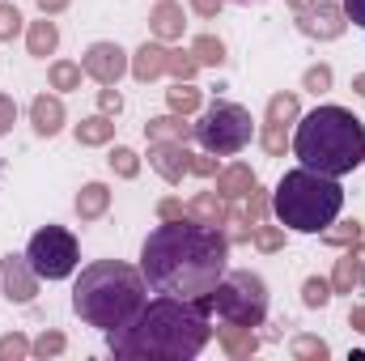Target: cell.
Returning <instances> with one entry per match:
<instances>
[{
  "label": "cell",
  "mask_w": 365,
  "mask_h": 361,
  "mask_svg": "<svg viewBox=\"0 0 365 361\" xmlns=\"http://www.w3.org/2000/svg\"><path fill=\"white\" fill-rule=\"evenodd\" d=\"M225 260H230V238L221 234V225H204L195 217L162 221L158 230H149L140 247V272L149 293L187 302L212 293V285L225 276Z\"/></svg>",
  "instance_id": "6da1fadb"
},
{
  "label": "cell",
  "mask_w": 365,
  "mask_h": 361,
  "mask_svg": "<svg viewBox=\"0 0 365 361\" xmlns=\"http://www.w3.org/2000/svg\"><path fill=\"white\" fill-rule=\"evenodd\" d=\"M208 310H212V293L204 298H166L158 293L153 302L140 306V315L115 332H106L110 353L128 361H191L204 353V345L212 340L208 327Z\"/></svg>",
  "instance_id": "7a4b0ae2"
},
{
  "label": "cell",
  "mask_w": 365,
  "mask_h": 361,
  "mask_svg": "<svg viewBox=\"0 0 365 361\" xmlns=\"http://www.w3.org/2000/svg\"><path fill=\"white\" fill-rule=\"evenodd\" d=\"M145 302H149L145 272L123 260H98L90 268H81L73 285V310L98 332H115L132 323Z\"/></svg>",
  "instance_id": "3957f363"
},
{
  "label": "cell",
  "mask_w": 365,
  "mask_h": 361,
  "mask_svg": "<svg viewBox=\"0 0 365 361\" xmlns=\"http://www.w3.org/2000/svg\"><path fill=\"white\" fill-rule=\"evenodd\" d=\"M293 153L302 166L344 179L357 166H365V128L361 119L344 106H314L297 132H293Z\"/></svg>",
  "instance_id": "277c9868"
},
{
  "label": "cell",
  "mask_w": 365,
  "mask_h": 361,
  "mask_svg": "<svg viewBox=\"0 0 365 361\" xmlns=\"http://www.w3.org/2000/svg\"><path fill=\"white\" fill-rule=\"evenodd\" d=\"M344 208V187L331 175H319L310 166L284 171V179L272 191V213L284 230L297 234H323Z\"/></svg>",
  "instance_id": "5b68a950"
},
{
  "label": "cell",
  "mask_w": 365,
  "mask_h": 361,
  "mask_svg": "<svg viewBox=\"0 0 365 361\" xmlns=\"http://www.w3.org/2000/svg\"><path fill=\"white\" fill-rule=\"evenodd\" d=\"M212 310L221 323H234V327H259L268 319V285L259 272H225L217 285H212Z\"/></svg>",
  "instance_id": "8992f818"
},
{
  "label": "cell",
  "mask_w": 365,
  "mask_h": 361,
  "mask_svg": "<svg viewBox=\"0 0 365 361\" xmlns=\"http://www.w3.org/2000/svg\"><path fill=\"white\" fill-rule=\"evenodd\" d=\"M191 136H195L208 153L234 158V153H242V149L251 145L255 119H251V111L238 106V102H212V106H204V115H200V123L191 128Z\"/></svg>",
  "instance_id": "52a82bcc"
},
{
  "label": "cell",
  "mask_w": 365,
  "mask_h": 361,
  "mask_svg": "<svg viewBox=\"0 0 365 361\" xmlns=\"http://www.w3.org/2000/svg\"><path fill=\"white\" fill-rule=\"evenodd\" d=\"M26 260H30L38 280H64L81 264V247L64 225H43V230H34V238L26 247Z\"/></svg>",
  "instance_id": "ba28073f"
},
{
  "label": "cell",
  "mask_w": 365,
  "mask_h": 361,
  "mask_svg": "<svg viewBox=\"0 0 365 361\" xmlns=\"http://www.w3.org/2000/svg\"><path fill=\"white\" fill-rule=\"evenodd\" d=\"M81 68H86V77H93L98 86H115L132 64H128V56H123L119 43H93L90 51L81 56Z\"/></svg>",
  "instance_id": "9c48e42d"
},
{
  "label": "cell",
  "mask_w": 365,
  "mask_h": 361,
  "mask_svg": "<svg viewBox=\"0 0 365 361\" xmlns=\"http://www.w3.org/2000/svg\"><path fill=\"white\" fill-rule=\"evenodd\" d=\"M297 30L310 39H340L344 34V4H310L306 13H297Z\"/></svg>",
  "instance_id": "30bf717a"
},
{
  "label": "cell",
  "mask_w": 365,
  "mask_h": 361,
  "mask_svg": "<svg viewBox=\"0 0 365 361\" xmlns=\"http://www.w3.org/2000/svg\"><path fill=\"white\" fill-rule=\"evenodd\" d=\"M0 280H4V298L9 302H30L34 293H38V276L30 268V260L26 255H4L0 260Z\"/></svg>",
  "instance_id": "8fae6325"
},
{
  "label": "cell",
  "mask_w": 365,
  "mask_h": 361,
  "mask_svg": "<svg viewBox=\"0 0 365 361\" xmlns=\"http://www.w3.org/2000/svg\"><path fill=\"white\" fill-rule=\"evenodd\" d=\"M149 166H153L166 183H179L182 175L191 171L187 141H149Z\"/></svg>",
  "instance_id": "7c38bea8"
},
{
  "label": "cell",
  "mask_w": 365,
  "mask_h": 361,
  "mask_svg": "<svg viewBox=\"0 0 365 361\" xmlns=\"http://www.w3.org/2000/svg\"><path fill=\"white\" fill-rule=\"evenodd\" d=\"M289 119H297V93H276L268 102V132H264L268 153H284V123Z\"/></svg>",
  "instance_id": "4fadbf2b"
},
{
  "label": "cell",
  "mask_w": 365,
  "mask_h": 361,
  "mask_svg": "<svg viewBox=\"0 0 365 361\" xmlns=\"http://www.w3.org/2000/svg\"><path fill=\"white\" fill-rule=\"evenodd\" d=\"M30 123H34L38 136H56V132L64 128V102H60L56 93H38V98L30 102Z\"/></svg>",
  "instance_id": "5bb4252c"
},
{
  "label": "cell",
  "mask_w": 365,
  "mask_h": 361,
  "mask_svg": "<svg viewBox=\"0 0 365 361\" xmlns=\"http://www.w3.org/2000/svg\"><path fill=\"white\" fill-rule=\"evenodd\" d=\"M170 68V51L162 47V43H145L136 56H132V77L136 81H153V77H162Z\"/></svg>",
  "instance_id": "9a60e30c"
},
{
  "label": "cell",
  "mask_w": 365,
  "mask_h": 361,
  "mask_svg": "<svg viewBox=\"0 0 365 361\" xmlns=\"http://www.w3.org/2000/svg\"><path fill=\"white\" fill-rule=\"evenodd\" d=\"M73 208H77L81 221H98V217L110 208V187H106V183H86V187L77 191Z\"/></svg>",
  "instance_id": "2e32d148"
},
{
  "label": "cell",
  "mask_w": 365,
  "mask_h": 361,
  "mask_svg": "<svg viewBox=\"0 0 365 361\" xmlns=\"http://www.w3.org/2000/svg\"><path fill=\"white\" fill-rule=\"evenodd\" d=\"M187 217L204 221V225H230V213H225V200L217 191H200L191 204H187Z\"/></svg>",
  "instance_id": "e0dca14e"
},
{
  "label": "cell",
  "mask_w": 365,
  "mask_h": 361,
  "mask_svg": "<svg viewBox=\"0 0 365 361\" xmlns=\"http://www.w3.org/2000/svg\"><path fill=\"white\" fill-rule=\"evenodd\" d=\"M149 21H153V34L166 39V43H170V39H182V26H187V21H182V4H175V0H162Z\"/></svg>",
  "instance_id": "ac0fdd59"
},
{
  "label": "cell",
  "mask_w": 365,
  "mask_h": 361,
  "mask_svg": "<svg viewBox=\"0 0 365 361\" xmlns=\"http://www.w3.org/2000/svg\"><path fill=\"white\" fill-rule=\"evenodd\" d=\"M251 187H255V171H251V166H230V171L217 175V195H221V200L251 195Z\"/></svg>",
  "instance_id": "d6986e66"
},
{
  "label": "cell",
  "mask_w": 365,
  "mask_h": 361,
  "mask_svg": "<svg viewBox=\"0 0 365 361\" xmlns=\"http://www.w3.org/2000/svg\"><path fill=\"white\" fill-rule=\"evenodd\" d=\"M361 276H365V255H361V251H349V255L336 264L331 289H336V293H353V289L361 285Z\"/></svg>",
  "instance_id": "ffe728a7"
},
{
  "label": "cell",
  "mask_w": 365,
  "mask_h": 361,
  "mask_svg": "<svg viewBox=\"0 0 365 361\" xmlns=\"http://www.w3.org/2000/svg\"><path fill=\"white\" fill-rule=\"evenodd\" d=\"M26 47H30V56H38V60H47V56L60 47V30H56V21H47V13H43V21L30 26Z\"/></svg>",
  "instance_id": "44dd1931"
},
{
  "label": "cell",
  "mask_w": 365,
  "mask_h": 361,
  "mask_svg": "<svg viewBox=\"0 0 365 361\" xmlns=\"http://www.w3.org/2000/svg\"><path fill=\"white\" fill-rule=\"evenodd\" d=\"M145 136H149V141H187V136H191V128L182 123L179 111H170V115L149 119V123H145Z\"/></svg>",
  "instance_id": "7402d4cb"
},
{
  "label": "cell",
  "mask_w": 365,
  "mask_h": 361,
  "mask_svg": "<svg viewBox=\"0 0 365 361\" xmlns=\"http://www.w3.org/2000/svg\"><path fill=\"white\" fill-rule=\"evenodd\" d=\"M115 136V119L102 111V115H93V119H81L77 123V145H106Z\"/></svg>",
  "instance_id": "603a6c76"
},
{
  "label": "cell",
  "mask_w": 365,
  "mask_h": 361,
  "mask_svg": "<svg viewBox=\"0 0 365 361\" xmlns=\"http://www.w3.org/2000/svg\"><path fill=\"white\" fill-rule=\"evenodd\" d=\"M221 345H225L230 357H251V353H255V336H251V327H234V323H225V327H221Z\"/></svg>",
  "instance_id": "cb8c5ba5"
},
{
  "label": "cell",
  "mask_w": 365,
  "mask_h": 361,
  "mask_svg": "<svg viewBox=\"0 0 365 361\" xmlns=\"http://www.w3.org/2000/svg\"><path fill=\"white\" fill-rule=\"evenodd\" d=\"M191 56H195V64H225V43L212 34H200L191 43Z\"/></svg>",
  "instance_id": "d4e9b609"
},
{
  "label": "cell",
  "mask_w": 365,
  "mask_h": 361,
  "mask_svg": "<svg viewBox=\"0 0 365 361\" xmlns=\"http://www.w3.org/2000/svg\"><path fill=\"white\" fill-rule=\"evenodd\" d=\"M166 98H170V111H179V115H191V111L200 106V90H195L191 81H175V86L166 90Z\"/></svg>",
  "instance_id": "484cf974"
},
{
  "label": "cell",
  "mask_w": 365,
  "mask_h": 361,
  "mask_svg": "<svg viewBox=\"0 0 365 361\" xmlns=\"http://www.w3.org/2000/svg\"><path fill=\"white\" fill-rule=\"evenodd\" d=\"M81 64H68V60H56L51 64V90H81Z\"/></svg>",
  "instance_id": "4316f807"
},
{
  "label": "cell",
  "mask_w": 365,
  "mask_h": 361,
  "mask_svg": "<svg viewBox=\"0 0 365 361\" xmlns=\"http://www.w3.org/2000/svg\"><path fill=\"white\" fill-rule=\"evenodd\" d=\"M323 238H327L331 247H357V243H361V221H344V225L331 221V225L323 230Z\"/></svg>",
  "instance_id": "83f0119b"
},
{
  "label": "cell",
  "mask_w": 365,
  "mask_h": 361,
  "mask_svg": "<svg viewBox=\"0 0 365 361\" xmlns=\"http://www.w3.org/2000/svg\"><path fill=\"white\" fill-rule=\"evenodd\" d=\"M106 162H110V171H115L119 179H136V171H140V162H136V153H132V149H123V145H115Z\"/></svg>",
  "instance_id": "f1b7e54d"
},
{
  "label": "cell",
  "mask_w": 365,
  "mask_h": 361,
  "mask_svg": "<svg viewBox=\"0 0 365 361\" xmlns=\"http://www.w3.org/2000/svg\"><path fill=\"white\" fill-rule=\"evenodd\" d=\"M302 302H306V306H327V302H331V280L310 276V280L302 285Z\"/></svg>",
  "instance_id": "f546056e"
},
{
  "label": "cell",
  "mask_w": 365,
  "mask_h": 361,
  "mask_svg": "<svg viewBox=\"0 0 365 361\" xmlns=\"http://www.w3.org/2000/svg\"><path fill=\"white\" fill-rule=\"evenodd\" d=\"M251 238L259 251H280L284 247V225H251Z\"/></svg>",
  "instance_id": "4dcf8cb0"
},
{
  "label": "cell",
  "mask_w": 365,
  "mask_h": 361,
  "mask_svg": "<svg viewBox=\"0 0 365 361\" xmlns=\"http://www.w3.org/2000/svg\"><path fill=\"white\" fill-rule=\"evenodd\" d=\"M17 34H21V13H17V4L0 0V43H9V39H17Z\"/></svg>",
  "instance_id": "1f68e13d"
},
{
  "label": "cell",
  "mask_w": 365,
  "mask_h": 361,
  "mask_svg": "<svg viewBox=\"0 0 365 361\" xmlns=\"http://www.w3.org/2000/svg\"><path fill=\"white\" fill-rule=\"evenodd\" d=\"M293 357L323 361V357H327V345H323V340H314V336H297V340H293Z\"/></svg>",
  "instance_id": "d6a6232c"
},
{
  "label": "cell",
  "mask_w": 365,
  "mask_h": 361,
  "mask_svg": "<svg viewBox=\"0 0 365 361\" xmlns=\"http://www.w3.org/2000/svg\"><path fill=\"white\" fill-rule=\"evenodd\" d=\"M195 68H200V64H195V56H191V51H170V68H166V73H175L179 81H191V77H195Z\"/></svg>",
  "instance_id": "836d02e7"
},
{
  "label": "cell",
  "mask_w": 365,
  "mask_h": 361,
  "mask_svg": "<svg viewBox=\"0 0 365 361\" xmlns=\"http://www.w3.org/2000/svg\"><path fill=\"white\" fill-rule=\"evenodd\" d=\"M30 353H34V357H56V353H64V336H60V332H47V336H38V340L30 345Z\"/></svg>",
  "instance_id": "e575fe53"
},
{
  "label": "cell",
  "mask_w": 365,
  "mask_h": 361,
  "mask_svg": "<svg viewBox=\"0 0 365 361\" xmlns=\"http://www.w3.org/2000/svg\"><path fill=\"white\" fill-rule=\"evenodd\" d=\"M264 213H268V200H264V191H255V187H251V200H247L242 225H259V221H264Z\"/></svg>",
  "instance_id": "d590c367"
},
{
  "label": "cell",
  "mask_w": 365,
  "mask_h": 361,
  "mask_svg": "<svg viewBox=\"0 0 365 361\" xmlns=\"http://www.w3.org/2000/svg\"><path fill=\"white\" fill-rule=\"evenodd\" d=\"M302 86H306V90H314V93L331 90V68H327V64H319V68H306V77H302Z\"/></svg>",
  "instance_id": "8d00e7d4"
},
{
  "label": "cell",
  "mask_w": 365,
  "mask_h": 361,
  "mask_svg": "<svg viewBox=\"0 0 365 361\" xmlns=\"http://www.w3.org/2000/svg\"><path fill=\"white\" fill-rule=\"evenodd\" d=\"M26 353H30V345L21 336H4L0 340V361H17V357H26Z\"/></svg>",
  "instance_id": "74e56055"
},
{
  "label": "cell",
  "mask_w": 365,
  "mask_h": 361,
  "mask_svg": "<svg viewBox=\"0 0 365 361\" xmlns=\"http://www.w3.org/2000/svg\"><path fill=\"white\" fill-rule=\"evenodd\" d=\"M13 123H17V102H13L9 93H0V136H4Z\"/></svg>",
  "instance_id": "f35d334b"
},
{
  "label": "cell",
  "mask_w": 365,
  "mask_h": 361,
  "mask_svg": "<svg viewBox=\"0 0 365 361\" xmlns=\"http://www.w3.org/2000/svg\"><path fill=\"white\" fill-rule=\"evenodd\" d=\"M98 102H102V111H106V115H119V111H123V98H119V93L110 90V86H106V90L98 93Z\"/></svg>",
  "instance_id": "ab89813d"
},
{
  "label": "cell",
  "mask_w": 365,
  "mask_h": 361,
  "mask_svg": "<svg viewBox=\"0 0 365 361\" xmlns=\"http://www.w3.org/2000/svg\"><path fill=\"white\" fill-rule=\"evenodd\" d=\"M344 17L365 30V0H344Z\"/></svg>",
  "instance_id": "60d3db41"
},
{
  "label": "cell",
  "mask_w": 365,
  "mask_h": 361,
  "mask_svg": "<svg viewBox=\"0 0 365 361\" xmlns=\"http://www.w3.org/2000/svg\"><path fill=\"white\" fill-rule=\"evenodd\" d=\"M158 217H162V221H175V217H187V208H182L179 200H162V204H158Z\"/></svg>",
  "instance_id": "b9f144b4"
},
{
  "label": "cell",
  "mask_w": 365,
  "mask_h": 361,
  "mask_svg": "<svg viewBox=\"0 0 365 361\" xmlns=\"http://www.w3.org/2000/svg\"><path fill=\"white\" fill-rule=\"evenodd\" d=\"M221 4H225V0H191V9H195L200 17H217V13H221Z\"/></svg>",
  "instance_id": "7bdbcfd3"
},
{
  "label": "cell",
  "mask_w": 365,
  "mask_h": 361,
  "mask_svg": "<svg viewBox=\"0 0 365 361\" xmlns=\"http://www.w3.org/2000/svg\"><path fill=\"white\" fill-rule=\"evenodd\" d=\"M191 171L195 175H217V162L212 158H191Z\"/></svg>",
  "instance_id": "ee69618b"
},
{
  "label": "cell",
  "mask_w": 365,
  "mask_h": 361,
  "mask_svg": "<svg viewBox=\"0 0 365 361\" xmlns=\"http://www.w3.org/2000/svg\"><path fill=\"white\" fill-rule=\"evenodd\" d=\"M38 9L51 17V13H64V9H68V0H38Z\"/></svg>",
  "instance_id": "f6af8a7d"
},
{
  "label": "cell",
  "mask_w": 365,
  "mask_h": 361,
  "mask_svg": "<svg viewBox=\"0 0 365 361\" xmlns=\"http://www.w3.org/2000/svg\"><path fill=\"white\" fill-rule=\"evenodd\" d=\"M349 323H353L357 332H365V306H353V315H349Z\"/></svg>",
  "instance_id": "bcb514c9"
},
{
  "label": "cell",
  "mask_w": 365,
  "mask_h": 361,
  "mask_svg": "<svg viewBox=\"0 0 365 361\" xmlns=\"http://www.w3.org/2000/svg\"><path fill=\"white\" fill-rule=\"evenodd\" d=\"M289 4H293V13H306V9H310V4H319V0H289Z\"/></svg>",
  "instance_id": "7dc6e473"
},
{
  "label": "cell",
  "mask_w": 365,
  "mask_h": 361,
  "mask_svg": "<svg viewBox=\"0 0 365 361\" xmlns=\"http://www.w3.org/2000/svg\"><path fill=\"white\" fill-rule=\"evenodd\" d=\"M353 90H357V93L365 98V73H361V77H353Z\"/></svg>",
  "instance_id": "c3c4849f"
},
{
  "label": "cell",
  "mask_w": 365,
  "mask_h": 361,
  "mask_svg": "<svg viewBox=\"0 0 365 361\" xmlns=\"http://www.w3.org/2000/svg\"><path fill=\"white\" fill-rule=\"evenodd\" d=\"M238 4H255V0H238Z\"/></svg>",
  "instance_id": "681fc988"
}]
</instances>
